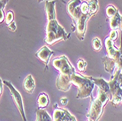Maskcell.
I'll return each instance as SVG.
<instances>
[{"label":"cell","mask_w":122,"mask_h":121,"mask_svg":"<svg viewBox=\"0 0 122 121\" xmlns=\"http://www.w3.org/2000/svg\"><path fill=\"white\" fill-rule=\"evenodd\" d=\"M105 45L107 56L102 59L105 64V69L107 72L112 74L115 69L121 71L122 69V38L121 44L119 49L114 46L113 40L107 37L105 41Z\"/></svg>","instance_id":"6da1fadb"},{"label":"cell","mask_w":122,"mask_h":121,"mask_svg":"<svg viewBox=\"0 0 122 121\" xmlns=\"http://www.w3.org/2000/svg\"><path fill=\"white\" fill-rule=\"evenodd\" d=\"M35 81L33 78L32 75L31 74H29L25 78L24 81V84H23V87H24V91L31 94L34 92L35 91Z\"/></svg>","instance_id":"7c38bea8"},{"label":"cell","mask_w":122,"mask_h":121,"mask_svg":"<svg viewBox=\"0 0 122 121\" xmlns=\"http://www.w3.org/2000/svg\"><path fill=\"white\" fill-rule=\"evenodd\" d=\"M91 97L92 104L89 112L87 115V117L92 121H98L102 115L105 106L110 100L107 93L100 88H98L97 96L95 98L92 96H91Z\"/></svg>","instance_id":"7a4b0ae2"},{"label":"cell","mask_w":122,"mask_h":121,"mask_svg":"<svg viewBox=\"0 0 122 121\" xmlns=\"http://www.w3.org/2000/svg\"><path fill=\"white\" fill-rule=\"evenodd\" d=\"M88 10H89V13L91 15L95 14L97 11L98 10V3L97 0H90L88 2Z\"/></svg>","instance_id":"e0dca14e"},{"label":"cell","mask_w":122,"mask_h":121,"mask_svg":"<svg viewBox=\"0 0 122 121\" xmlns=\"http://www.w3.org/2000/svg\"><path fill=\"white\" fill-rule=\"evenodd\" d=\"M66 34L63 29L56 21V20H51L47 28V36L46 42L48 45H52L60 39H66Z\"/></svg>","instance_id":"277c9868"},{"label":"cell","mask_w":122,"mask_h":121,"mask_svg":"<svg viewBox=\"0 0 122 121\" xmlns=\"http://www.w3.org/2000/svg\"><path fill=\"white\" fill-rule=\"evenodd\" d=\"M121 104H122V100H121Z\"/></svg>","instance_id":"4dcf8cb0"},{"label":"cell","mask_w":122,"mask_h":121,"mask_svg":"<svg viewBox=\"0 0 122 121\" xmlns=\"http://www.w3.org/2000/svg\"><path fill=\"white\" fill-rule=\"evenodd\" d=\"M1 94L2 93V80H1Z\"/></svg>","instance_id":"83f0119b"},{"label":"cell","mask_w":122,"mask_h":121,"mask_svg":"<svg viewBox=\"0 0 122 121\" xmlns=\"http://www.w3.org/2000/svg\"><path fill=\"white\" fill-rule=\"evenodd\" d=\"M13 20V13L10 11V12L7 13V17H6V23L7 24H9L10 23L12 22V20Z\"/></svg>","instance_id":"7402d4cb"},{"label":"cell","mask_w":122,"mask_h":121,"mask_svg":"<svg viewBox=\"0 0 122 121\" xmlns=\"http://www.w3.org/2000/svg\"><path fill=\"white\" fill-rule=\"evenodd\" d=\"M55 2H47L46 4V10L48 13V18L49 20L55 19V9H54Z\"/></svg>","instance_id":"9a60e30c"},{"label":"cell","mask_w":122,"mask_h":121,"mask_svg":"<svg viewBox=\"0 0 122 121\" xmlns=\"http://www.w3.org/2000/svg\"><path fill=\"white\" fill-rule=\"evenodd\" d=\"M120 26H121V29L122 31V16H121V24H120Z\"/></svg>","instance_id":"4316f807"},{"label":"cell","mask_w":122,"mask_h":121,"mask_svg":"<svg viewBox=\"0 0 122 121\" xmlns=\"http://www.w3.org/2000/svg\"><path fill=\"white\" fill-rule=\"evenodd\" d=\"M92 80L94 82V83L96 85L98 86L99 88H100L105 93H107V95L110 98V100L112 101V99H113V96H112L111 91H110V86H109L108 82H107L102 78H94V77H92Z\"/></svg>","instance_id":"30bf717a"},{"label":"cell","mask_w":122,"mask_h":121,"mask_svg":"<svg viewBox=\"0 0 122 121\" xmlns=\"http://www.w3.org/2000/svg\"><path fill=\"white\" fill-rule=\"evenodd\" d=\"M38 109H45L49 104V98L45 93H41L38 96L37 100Z\"/></svg>","instance_id":"4fadbf2b"},{"label":"cell","mask_w":122,"mask_h":121,"mask_svg":"<svg viewBox=\"0 0 122 121\" xmlns=\"http://www.w3.org/2000/svg\"><path fill=\"white\" fill-rule=\"evenodd\" d=\"M72 84L77 87V98H86L92 96L94 87V83L92 80V77L83 76L75 72L72 75Z\"/></svg>","instance_id":"3957f363"},{"label":"cell","mask_w":122,"mask_h":121,"mask_svg":"<svg viewBox=\"0 0 122 121\" xmlns=\"http://www.w3.org/2000/svg\"><path fill=\"white\" fill-rule=\"evenodd\" d=\"M121 74H122V69L121 70Z\"/></svg>","instance_id":"f546056e"},{"label":"cell","mask_w":122,"mask_h":121,"mask_svg":"<svg viewBox=\"0 0 122 121\" xmlns=\"http://www.w3.org/2000/svg\"><path fill=\"white\" fill-rule=\"evenodd\" d=\"M8 29L10 31H14L15 30V23H14V22H12V23H11V24H10V26H8Z\"/></svg>","instance_id":"cb8c5ba5"},{"label":"cell","mask_w":122,"mask_h":121,"mask_svg":"<svg viewBox=\"0 0 122 121\" xmlns=\"http://www.w3.org/2000/svg\"><path fill=\"white\" fill-rule=\"evenodd\" d=\"M92 47L95 51H99L102 48V44L100 39L98 38H94L92 41Z\"/></svg>","instance_id":"d6986e66"},{"label":"cell","mask_w":122,"mask_h":121,"mask_svg":"<svg viewBox=\"0 0 122 121\" xmlns=\"http://www.w3.org/2000/svg\"><path fill=\"white\" fill-rule=\"evenodd\" d=\"M36 115L37 117L35 121H53V118L50 117L48 113L44 109H37Z\"/></svg>","instance_id":"5bb4252c"},{"label":"cell","mask_w":122,"mask_h":121,"mask_svg":"<svg viewBox=\"0 0 122 121\" xmlns=\"http://www.w3.org/2000/svg\"><path fill=\"white\" fill-rule=\"evenodd\" d=\"M87 121H92V120H90V119H88V120Z\"/></svg>","instance_id":"f1b7e54d"},{"label":"cell","mask_w":122,"mask_h":121,"mask_svg":"<svg viewBox=\"0 0 122 121\" xmlns=\"http://www.w3.org/2000/svg\"><path fill=\"white\" fill-rule=\"evenodd\" d=\"M53 54V52L52 50H51L48 47L46 46H43L42 48H41L38 52L36 53L35 56L36 57H37L41 61H42L44 63H45L46 67L47 68L48 62L50 61L51 57L52 56V55Z\"/></svg>","instance_id":"9c48e42d"},{"label":"cell","mask_w":122,"mask_h":121,"mask_svg":"<svg viewBox=\"0 0 122 121\" xmlns=\"http://www.w3.org/2000/svg\"><path fill=\"white\" fill-rule=\"evenodd\" d=\"M88 4L86 3V2H84L82 5H81V10L83 14H87L88 11Z\"/></svg>","instance_id":"44dd1931"},{"label":"cell","mask_w":122,"mask_h":121,"mask_svg":"<svg viewBox=\"0 0 122 121\" xmlns=\"http://www.w3.org/2000/svg\"><path fill=\"white\" fill-rule=\"evenodd\" d=\"M110 89L111 91L113 99L112 104L114 106H117L122 100V89L118 80V72L115 71V74L111 76V79L108 82Z\"/></svg>","instance_id":"5b68a950"},{"label":"cell","mask_w":122,"mask_h":121,"mask_svg":"<svg viewBox=\"0 0 122 121\" xmlns=\"http://www.w3.org/2000/svg\"><path fill=\"white\" fill-rule=\"evenodd\" d=\"M53 67L59 72V74L64 75H72L75 72L72 65L68 61V58L65 56L57 57L54 58L52 62Z\"/></svg>","instance_id":"8992f818"},{"label":"cell","mask_w":122,"mask_h":121,"mask_svg":"<svg viewBox=\"0 0 122 121\" xmlns=\"http://www.w3.org/2000/svg\"><path fill=\"white\" fill-rule=\"evenodd\" d=\"M120 24H121V16L118 12L113 17L111 18V20H110V27L113 29H116L118 28Z\"/></svg>","instance_id":"2e32d148"},{"label":"cell","mask_w":122,"mask_h":121,"mask_svg":"<svg viewBox=\"0 0 122 121\" xmlns=\"http://www.w3.org/2000/svg\"><path fill=\"white\" fill-rule=\"evenodd\" d=\"M60 103H61L62 105L65 106L66 104H67V98H65V97H64V98H61V99H60Z\"/></svg>","instance_id":"d4e9b609"},{"label":"cell","mask_w":122,"mask_h":121,"mask_svg":"<svg viewBox=\"0 0 122 121\" xmlns=\"http://www.w3.org/2000/svg\"><path fill=\"white\" fill-rule=\"evenodd\" d=\"M118 13V11L116 10V9L115 8V7L110 5L107 7L106 10V15L108 18H112L113 17L116 13Z\"/></svg>","instance_id":"ac0fdd59"},{"label":"cell","mask_w":122,"mask_h":121,"mask_svg":"<svg viewBox=\"0 0 122 121\" xmlns=\"http://www.w3.org/2000/svg\"><path fill=\"white\" fill-rule=\"evenodd\" d=\"M86 14L81 15L79 19L77 20V36L81 40L84 37L85 30H86Z\"/></svg>","instance_id":"8fae6325"},{"label":"cell","mask_w":122,"mask_h":121,"mask_svg":"<svg viewBox=\"0 0 122 121\" xmlns=\"http://www.w3.org/2000/svg\"><path fill=\"white\" fill-rule=\"evenodd\" d=\"M3 83L9 88V90L10 91V93H11V96H12V98H13V101L15 102V104L16 105L18 109L19 110L24 121H27L26 115H25V112H24L23 99H22L20 93L15 88V87L12 85V83H11L10 81L4 80Z\"/></svg>","instance_id":"52a82bcc"},{"label":"cell","mask_w":122,"mask_h":121,"mask_svg":"<svg viewBox=\"0 0 122 121\" xmlns=\"http://www.w3.org/2000/svg\"><path fill=\"white\" fill-rule=\"evenodd\" d=\"M117 37H118V33H117V31H115V30H113L110 33V38L112 40H116V39H117Z\"/></svg>","instance_id":"603a6c76"},{"label":"cell","mask_w":122,"mask_h":121,"mask_svg":"<svg viewBox=\"0 0 122 121\" xmlns=\"http://www.w3.org/2000/svg\"><path fill=\"white\" fill-rule=\"evenodd\" d=\"M86 62L83 59H79V61H77V69L80 72H84L86 67Z\"/></svg>","instance_id":"ffe728a7"},{"label":"cell","mask_w":122,"mask_h":121,"mask_svg":"<svg viewBox=\"0 0 122 121\" xmlns=\"http://www.w3.org/2000/svg\"><path fill=\"white\" fill-rule=\"evenodd\" d=\"M53 121H77L75 117L71 115L68 110L58 107L57 104L53 105Z\"/></svg>","instance_id":"ba28073f"},{"label":"cell","mask_w":122,"mask_h":121,"mask_svg":"<svg viewBox=\"0 0 122 121\" xmlns=\"http://www.w3.org/2000/svg\"><path fill=\"white\" fill-rule=\"evenodd\" d=\"M1 14H2V15H1V22H2L3 20H4V13H3V11L2 10H1Z\"/></svg>","instance_id":"484cf974"}]
</instances>
